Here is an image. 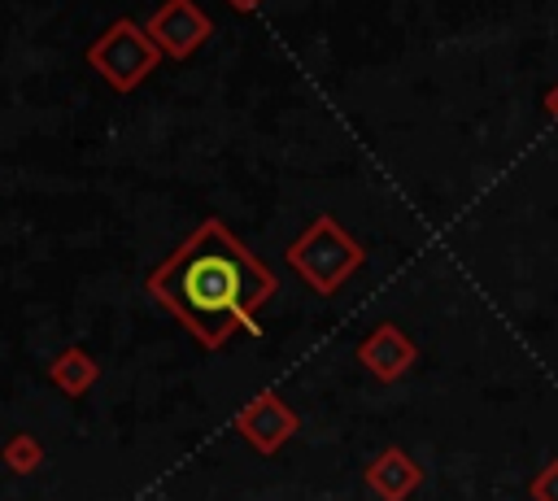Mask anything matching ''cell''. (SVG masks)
I'll list each match as a JSON object with an SVG mask.
<instances>
[{"label": "cell", "instance_id": "9c48e42d", "mask_svg": "<svg viewBox=\"0 0 558 501\" xmlns=\"http://www.w3.org/2000/svg\"><path fill=\"white\" fill-rule=\"evenodd\" d=\"M39 462H44V449H39V440H35V436H13V440L4 444V466H9V471L31 475Z\"/></svg>", "mask_w": 558, "mask_h": 501}, {"label": "cell", "instance_id": "3957f363", "mask_svg": "<svg viewBox=\"0 0 558 501\" xmlns=\"http://www.w3.org/2000/svg\"><path fill=\"white\" fill-rule=\"evenodd\" d=\"M157 57H161V48H157V44L148 39V30H140L131 17H118V22L92 44V52H87L92 70L105 74L118 91H131V87L157 65Z\"/></svg>", "mask_w": 558, "mask_h": 501}, {"label": "cell", "instance_id": "5b68a950", "mask_svg": "<svg viewBox=\"0 0 558 501\" xmlns=\"http://www.w3.org/2000/svg\"><path fill=\"white\" fill-rule=\"evenodd\" d=\"M205 35H209V17H205L192 0H166V4L148 17V39H153L166 57H187Z\"/></svg>", "mask_w": 558, "mask_h": 501}, {"label": "cell", "instance_id": "8fae6325", "mask_svg": "<svg viewBox=\"0 0 558 501\" xmlns=\"http://www.w3.org/2000/svg\"><path fill=\"white\" fill-rule=\"evenodd\" d=\"M227 4H235V9H257L262 0H227Z\"/></svg>", "mask_w": 558, "mask_h": 501}, {"label": "cell", "instance_id": "7a4b0ae2", "mask_svg": "<svg viewBox=\"0 0 558 501\" xmlns=\"http://www.w3.org/2000/svg\"><path fill=\"white\" fill-rule=\"evenodd\" d=\"M288 266H296L314 292H336L362 266V248L336 227V218H314V227L288 248Z\"/></svg>", "mask_w": 558, "mask_h": 501}, {"label": "cell", "instance_id": "52a82bcc", "mask_svg": "<svg viewBox=\"0 0 558 501\" xmlns=\"http://www.w3.org/2000/svg\"><path fill=\"white\" fill-rule=\"evenodd\" d=\"M423 471L401 453V449H384L371 466H366V484L384 497V501H405L414 488H418Z\"/></svg>", "mask_w": 558, "mask_h": 501}, {"label": "cell", "instance_id": "6da1fadb", "mask_svg": "<svg viewBox=\"0 0 558 501\" xmlns=\"http://www.w3.org/2000/svg\"><path fill=\"white\" fill-rule=\"evenodd\" d=\"M148 292L196 335V344L222 349L227 335L248 327V318L275 296V274L218 218H209L148 274Z\"/></svg>", "mask_w": 558, "mask_h": 501}, {"label": "cell", "instance_id": "ba28073f", "mask_svg": "<svg viewBox=\"0 0 558 501\" xmlns=\"http://www.w3.org/2000/svg\"><path fill=\"white\" fill-rule=\"evenodd\" d=\"M52 383L70 396H83L92 383H96V362L83 353V349H65L57 362H52Z\"/></svg>", "mask_w": 558, "mask_h": 501}, {"label": "cell", "instance_id": "277c9868", "mask_svg": "<svg viewBox=\"0 0 558 501\" xmlns=\"http://www.w3.org/2000/svg\"><path fill=\"white\" fill-rule=\"evenodd\" d=\"M235 431L257 449V453H279L292 436H296V414L279 392H257L240 414H235Z\"/></svg>", "mask_w": 558, "mask_h": 501}, {"label": "cell", "instance_id": "30bf717a", "mask_svg": "<svg viewBox=\"0 0 558 501\" xmlns=\"http://www.w3.org/2000/svg\"><path fill=\"white\" fill-rule=\"evenodd\" d=\"M532 497H536V501H558V462H549V466L536 475Z\"/></svg>", "mask_w": 558, "mask_h": 501}, {"label": "cell", "instance_id": "8992f818", "mask_svg": "<svg viewBox=\"0 0 558 501\" xmlns=\"http://www.w3.org/2000/svg\"><path fill=\"white\" fill-rule=\"evenodd\" d=\"M357 357H362V366H366L371 375H379V379H397V375L410 370V362H414V344H410L397 327L384 322L379 331H371V335L362 340Z\"/></svg>", "mask_w": 558, "mask_h": 501}]
</instances>
